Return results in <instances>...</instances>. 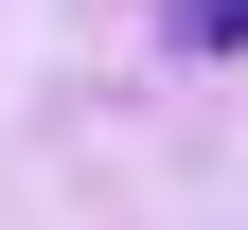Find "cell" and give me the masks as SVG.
I'll return each mask as SVG.
<instances>
[{"instance_id":"obj_1","label":"cell","mask_w":248,"mask_h":230,"mask_svg":"<svg viewBox=\"0 0 248 230\" xmlns=\"http://www.w3.org/2000/svg\"><path fill=\"white\" fill-rule=\"evenodd\" d=\"M177 53H248V0H177Z\"/></svg>"}]
</instances>
